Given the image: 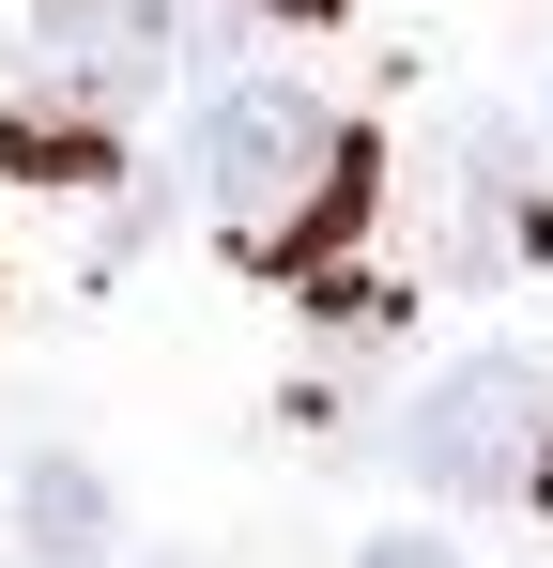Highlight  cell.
Returning <instances> with one entry per match:
<instances>
[{
	"mask_svg": "<svg viewBox=\"0 0 553 568\" xmlns=\"http://www.w3.org/2000/svg\"><path fill=\"white\" fill-rule=\"evenodd\" d=\"M16 523H31V554H47V568H92V554H108V476L47 446V462L16 476Z\"/></svg>",
	"mask_w": 553,
	"mask_h": 568,
	"instance_id": "obj_4",
	"label": "cell"
},
{
	"mask_svg": "<svg viewBox=\"0 0 553 568\" xmlns=\"http://www.w3.org/2000/svg\"><path fill=\"white\" fill-rule=\"evenodd\" d=\"M47 62L92 78L108 108H139L170 78V0H47Z\"/></svg>",
	"mask_w": 553,
	"mask_h": 568,
	"instance_id": "obj_3",
	"label": "cell"
},
{
	"mask_svg": "<svg viewBox=\"0 0 553 568\" xmlns=\"http://www.w3.org/2000/svg\"><path fill=\"white\" fill-rule=\"evenodd\" d=\"M200 200L262 246V262H308V246H339L369 215V139H339V108L308 93V78H215L200 108Z\"/></svg>",
	"mask_w": 553,
	"mask_h": 568,
	"instance_id": "obj_1",
	"label": "cell"
},
{
	"mask_svg": "<svg viewBox=\"0 0 553 568\" xmlns=\"http://www.w3.org/2000/svg\"><path fill=\"white\" fill-rule=\"evenodd\" d=\"M354 568H461V554H446V538H369Z\"/></svg>",
	"mask_w": 553,
	"mask_h": 568,
	"instance_id": "obj_5",
	"label": "cell"
},
{
	"mask_svg": "<svg viewBox=\"0 0 553 568\" xmlns=\"http://www.w3.org/2000/svg\"><path fill=\"white\" fill-rule=\"evenodd\" d=\"M400 462L431 476V491H461V507H539L553 491V415H539L523 369H446L431 399H415Z\"/></svg>",
	"mask_w": 553,
	"mask_h": 568,
	"instance_id": "obj_2",
	"label": "cell"
}]
</instances>
